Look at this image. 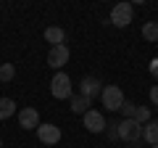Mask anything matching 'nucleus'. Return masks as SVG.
<instances>
[{
	"instance_id": "obj_1",
	"label": "nucleus",
	"mask_w": 158,
	"mask_h": 148,
	"mask_svg": "<svg viewBox=\"0 0 158 148\" xmlns=\"http://www.w3.org/2000/svg\"><path fill=\"white\" fill-rule=\"evenodd\" d=\"M50 95L56 101H66V98L74 95V85H71V77L66 72H56L50 80Z\"/></svg>"
},
{
	"instance_id": "obj_2",
	"label": "nucleus",
	"mask_w": 158,
	"mask_h": 148,
	"mask_svg": "<svg viewBox=\"0 0 158 148\" xmlns=\"http://www.w3.org/2000/svg\"><path fill=\"white\" fill-rule=\"evenodd\" d=\"M135 21V6L132 3H116V6L111 8V16H108V24H113V27H129V24Z\"/></svg>"
},
{
	"instance_id": "obj_3",
	"label": "nucleus",
	"mask_w": 158,
	"mask_h": 148,
	"mask_svg": "<svg viewBox=\"0 0 158 148\" xmlns=\"http://www.w3.org/2000/svg\"><path fill=\"white\" fill-rule=\"evenodd\" d=\"M124 93H121V87L118 85H106L100 93V103L108 108V111H121V103H124Z\"/></svg>"
},
{
	"instance_id": "obj_4",
	"label": "nucleus",
	"mask_w": 158,
	"mask_h": 148,
	"mask_svg": "<svg viewBox=\"0 0 158 148\" xmlns=\"http://www.w3.org/2000/svg\"><path fill=\"white\" fill-rule=\"evenodd\" d=\"M61 137H63V132H61V127H58V124L42 122V124L37 127V140L42 143V146H58Z\"/></svg>"
},
{
	"instance_id": "obj_5",
	"label": "nucleus",
	"mask_w": 158,
	"mask_h": 148,
	"mask_svg": "<svg viewBox=\"0 0 158 148\" xmlns=\"http://www.w3.org/2000/svg\"><path fill=\"white\" fill-rule=\"evenodd\" d=\"M118 137L127 143H137L142 137V124L137 119H121L118 122Z\"/></svg>"
},
{
	"instance_id": "obj_6",
	"label": "nucleus",
	"mask_w": 158,
	"mask_h": 148,
	"mask_svg": "<svg viewBox=\"0 0 158 148\" xmlns=\"http://www.w3.org/2000/svg\"><path fill=\"white\" fill-rule=\"evenodd\" d=\"M16 119H19V127L21 130H37L42 122H40V111L34 106H24L16 111Z\"/></svg>"
},
{
	"instance_id": "obj_7",
	"label": "nucleus",
	"mask_w": 158,
	"mask_h": 148,
	"mask_svg": "<svg viewBox=\"0 0 158 148\" xmlns=\"http://www.w3.org/2000/svg\"><path fill=\"white\" fill-rule=\"evenodd\" d=\"M82 124H85L90 132H95V135H98V132H106V124H108V122H106V116H103L98 108H90V111L82 116Z\"/></svg>"
},
{
	"instance_id": "obj_8",
	"label": "nucleus",
	"mask_w": 158,
	"mask_h": 148,
	"mask_svg": "<svg viewBox=\"0 0 158 148\" xmlns=\"http://www.w3.org/2000/svg\"><path fill=\"white\" fill-rule=\"evenodd\" d=\"M69 56H71V53H69V48H66V45L50 48V50H48V66L56 69V72H61V69L69 63Z\"/></svg>"
},
{
	"instance_id": "obj_9",
	"label": "nucleus",
	"mask_w": 158,
	"mask_h": 148,
	"mask_svg": "<svg viewBox=\"0 0 158 148\" xmlns=\"http://www.w3.org/2000/svg\"><path fill=\"white\" fill-rule=\"evenodd\" d=\"M103 82L98 80V77H85V80L79 82V95H85L87 101H95V98H100L103 93Z\"/></svg>"
},
{
	"instance_id": "obj_10",
	"label": "nucleus",
	"mask_w": 158,
	"mask_h": 148,
	"mask_svg": "<svg viewBox=\"0 0 158 148\" xmlns=\"http://www.w3.org/2000/svg\"><path fill=\"white\" fill-rule=\"evenodd\" d=\"M45 40L50 42V48H58L66 42V32H63L61 27H48L45 29Z\"/></svg>"
},
{
	"instance_id": "obj_11",
	"label": "nucleus",
	"mask_w": 158,
	"mask_h": 148,
	"mask_svg": "<svg viewBox=\"0 0 158 148\" xmlns=\"http://www.w3.org/2000/svg\"><path fill=\"white\" fill-rule=\"evenodd\" d=\"M69 103H71L69 108H71L74 114H82V116H85L87 111H90V106H92V101H87L85 95H71V98H69Z\"/></svg>"
},
{
	"instance_id": "obj_12",
	"label": "nucleus",
	"mask_w": 158,
	"mask_h": 148,
	"mask_svg": "<svg viewBox=\"0 0 158 148\" xmlns=\"http://www.w3.org/2000/svg\"><path fill=\"white\" fill-rule=\"evenodd\" d=\"M142 140L150 143V146L158 143V119H150L145 127H142Z\"/></svg>"
},
{
	"instance_id": "obj_13",
	"label": "nucleus",
	"mask_w": 158,
	"mask_h": 148,
	"mask_svg": "<svg viewBox=\"0 0 158 148\" xmlns=\"http://www.w3.org/2000/svg\"><path fill=\"white\" fill-rule=\"evenodd\" d=\"M16 114V101L13 98H0V119H11Z\"/></svg>"
},
{
	"instance_id": "obj_14",
	"label": "nucleus",
	"mask_w": 158,
	"mask_h": 148,
	"mask_svg": "<svg viewBox=\"0 0 158 148\" xmlns=\"http://www.w3.org/2000/svg\"><path fill=\"white\" fill-rule=\"evenodd\" d=\"M142 37L148 42H158V21H145L142 24Z\"/></svg>"
},
{
	"instance_id": "obj_15",
	"label": "nucleus",
	"mask_w": 158,
	"mask_h": 148,
	"mask_svg": "<svg viewBox=\"0 0 158 148\" xmlns=\"http://www.w3.org/2000/svg\"><path fill=\"white\" fill-rule=\"evenodd\" d=\"M16 77V66L13 63H0V82H13Z\"/></svg>"
},
{
	"instance_id": "obj_16",
	"label": "nucleus",
	"mask_w": 158,
	"mask_h": 148,
	"mask_svg": "<svg viewBox=\"0 0 158 148\" xmlns=\"http://www.w3.org/2000/svg\"><path fill=\"white\" fill-rule=\"evenodd\" d=\"M135 119H137V122H140V124H142V127H145V124H148V122H150V119H153V116H150V108H148V106H137V111H135Z\"/></svg>"
},
{
	"instance_id": "obj_17",
	"label": "nucleus",
	"mask_w": 158,
	"mask_h": 148,
	"mask_svg": "<svg viewBox=\"0 0 158 148\" xmlns=\"http://www.w3.org/2000/svg\"><path fill=\"white\" fill-rule=\"evenodd\" d=\"M135 111H137V103L135 101H124V103H121V114H124V119H135Z\"/></svg>"
},
{
	"instance_id": "obj_18",
	"label": "nucleus",
	"mask_w": 158,
	"mask_h": 148,
	"mask_svg": "<svg viewBox=\"0 0 158 148\" xmlns=\"http://www.w3.org/2000/svg\"><path fill=\"white\" fill-rule=\"evenodd\" d=\"M148 69H150V74H153V77H156V80H158V56L153 58L150 63H148Z\"/></svg>"
},
{
	"instance_id": "obj_19",
	"label": "nucleus",
	"mask_w": 158,
	"mask_h": 148,
	"mask_svg": "<svg viewBox=\"0 0 158 148\" xmlns=\"http://www.w3.org/2000/svg\"><path fill=\"white\" fill-rule=\"evenodd\" d=\"M150 103H153V106H158V85L150 87Z\"/></svg>"
},
{
	"instance_id": "obj_20",
	"label": "nucleus",
	"mask_w": 158,
	"mask_h": 148,
	"mask_svg": "<svg viewBox=\"0 0 158 148\" xmlns=\"http://www.w3.org/2000/svg\"><path fill=\"white\" fill-rule=\"evenodd\" d=\"M150 148H158V143H156V146H150Z\"/></svg>"
},
{
	"instance_id": "obj_21",
	"label": "nucleus",
	"mask_w": 158,
	"mask_h": 148,
	"mask_svg": "<svg viewBox=\"0 0 158 148\" xmlns=\"http://www.w3.org/2000/svg\"><path fill=\"white\" fill-rule=\"evenodd\" d=\"M0 148H3V140H0Z\"/></svg>"
}]
</instances>
